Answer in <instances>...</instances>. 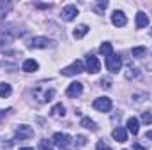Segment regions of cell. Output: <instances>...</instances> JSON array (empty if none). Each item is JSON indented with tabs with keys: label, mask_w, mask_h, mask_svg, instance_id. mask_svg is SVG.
<instances>
[{
	"label": "cell",
	"mask_w": 152,
	"mask_h": 150,
	"mask_svg": "<svg viewBox=\"0 0 152 150\" xmlns=\"http://www.w3.org/2000/svg\"><path fill=\"white\" fill-rule=\"evenodd\" d=\"M27 46L28 48H32V50H44V48H53L55 46V41H51V39L48 37H32L28 42H27Z\"/></svg>",
	"instance_id": "6da1fadb"
},
{
	"label": "cell",
	"mask_w": 152,
	"mask_h": 150,
	"mask_svg": "<svg viewBox=\"0 0 152 150\" xmlns=\"http://www.w3.org/2000/svg\"><path fill=\"white\" fill-rule=\"evenodd\" d=\"M120 67H122V60H120V57L117 55V53H112L110 57H106V69L110 71V73H118L120 71Z\"/></svg>",
	"instance_id": "7a4b0ae2"
},
{
	"label": "cell",
	"mask_w": 152,
	"mask_h": 150,
	"mask_svg": "<svg viewBox=\"0 0 152 150\" xmlns=\"http://www.w3.org/2000/svg\"><path fill=\"white\" fill-rule=\"evenodd\" d=\"M83 71H85L83 62L81 60H75L71 66H67V67L62 69V74L64 76H76V74H80V73H83Z\"/></svg>",
	"instance_id": "3957f363"
},
{
	"label": "cell",
	"mask_w": 152,
	"mask_h": 150,
	"mask_svg": "<svg viewBox=\"0 0 152 150\" xmlns=\"http://www.w3.org/2000/svg\"><path fill=\"white\" fill-rule=\"evenodd\" d=\"M92 106H94V110H97V111H110L112 110V99L110 97H97L94 103H92Z\"/></svg>",
	"instance_id": "277c9868"
},
{
	"label": "cell",
	"mask_w": 152,
	"mask_h": 150,
	"mask_svg": "<svg viewBox=\"0 0 152 150\" xmlns=\"http://www.w3.org/2000/svg\"><path fill=\"white\" fill-rule=\"evenodd\" d=\"M53 145L60 147V149H66L71 145V136L66 134V133H55L53 134Z\"/></svg>",
	"instance_id": "5b68a950"
},
{
	"label": "cell",
	"mask_w": 152,
	"mask_h": 150,
	"mask_svg": "<svg viewBox=\"0 0 152 150\" xmlns=\"http://www.w3.org/2000/svg\"><path fill=\"white\" fill-rule=\"evenodd\" d=\"M85 69H87L90 74H97V73H99V69H101V64H99L97 57L88 55V57H87V62H85Z\"/></svg>",
	"instance_id": "8992f818"
},
{
	"label": "cell",
	"mask_w": 152,
	"mask_h": 150,
	"mask_svg": "<svg viewBox=\"0 0 152 150\" xmlns=\"http://www.w3.org/2000/svg\"><path fill=\"white\" fill-rule=\"evenodd\" d=\"M60 16H62V20L64 21H73L76 16H78V7L76 5H66L64 9H62V12H60Z\"/></svg>",
	"instance_id": "52a82bcc"
},
{
	"label": "cell",
	"mask_w": 152,
	"mask_h": 150,
	"mask_svg": "<svg viewBox=\"0 0 152 150\" xmlns=\"http://www.w3.org/2000/svg\"><path fill=\"white\" fill-rule=\"evenodd\" d=\"M34 136V129L32 127H28V125H18L16 127V138H20V140H28V138H32Z\"/></svg>",
	"instance_id": "ba28073f"
},
{
	"label": "cell",
	"mask_w": 152,
	"mask_h": 150,
	"mask_svg": "<svg viewBox=\"0 0 152 150\" xmlns=\"http://www.w3.org/2000/svg\"><path fill=\"white\" fill-rule=\"evenodd\" d=\"M81 92H83V83H80V81L71 83L67 87V90H66L67 97H78V95H81Z\"/></svg>",
	"instance_id": "9c48e42d"
},
{
	"label": "cell",
	"mask_w": 152,
	"mask_h": 150,
	"mask_svg": "<svg viewBox=\"0 0 152 150\" xmlns=\"http://www.w3.org/2000/svg\"><path fill=\"white\" fill-rule=\"evenodd\" d=\"M112 23H113L115 27H124V25L127 23V18H126V14H124L122 11H113V14H112Z\"/></svg>",
	"instance_id": "30bf717a"
},
{
	"label": "cell",
	"mask_w": 152,
	"mask_h": 150,
	"mask_svg": "<svg viewBox=\"0 0 152 150\" xmlns=\"http://www.w3.org/2000/svg\"><path fill=\"white\" fill-rule=\"evenodd\" d=\"M112 136H113V140H117L118 143L127 141V131H126L124 127H115L113 133H112Z\"/></svg>",
	"instance_id": "8fae6325"
},
{
	"label": "cell",
	"mask_w": 152,
	"mask_h": 150,
	"mask_svg": "<svg viewBox=\"0 0 152 150\" xmlns=\"http://www.w3.org/2000/svg\"><path fill=\"white\" fill-rule=\"evenodd\" d=\"M126 127H127V131H129L131 134H138V133H140V122H138V118H134V117L127 118Z\"/></svg>",
	"instance_id": "7c38bea8"
},
{
	"label": "cell",
	"mask_w": 152,
	"mask_h": 150,
	"mask_svg": "<svg viewBox=\"0 0 152 150\" xmlns=\"http://www.w3.org/2000/svg\"><path fill=\"white\" fill-rule=\"evenodd\" d=\"M37 69H39V64L34 58H27V60L23 62V71H25V73H34V71H37Z\"/></svg>",
	"instance_id": "4fadbf2b"
},
{
	"label": "cell",
	"mask_w": 152,
	"mask_h": 150,
	"mask_svg": "<svg viewBox=\"0 0 152 150\" xmlns=\"http://www.w3.org/2000/svg\"><path fill=\"white\" fill-rule=\"evenodd\" d=\"M147 25H149V16L140 11V12L136 14V28H145Z\"/></svg>",
	"instance_id": "5bb4252c"
},
{
	"label": "cell",
	"mask_w": 152,
	"mask_h": 150,
	"mask_svg": "<svg viewBox=\"0 0 152 150\" xmlns=\"http://www.w3.org/2000/svg\"><path fill=\"white\" fill-rule=\"evenodd\" d=\"M81 127H85V129H88V131H97V124L94 122V120H90V118H81Z\"/></svg>",
	"instance_id": "9a60e30c"
},
{
	"label": "cell",
	"mask_w": 152,
	"mask_h": 150,
	"mask_svg": "<svg viewBox=\"0 0 152 150\" xmlns=\"http://www.w3.org/2000/svg\"><path fill=\"white\" fill-rule=\"evenodd\" d=\"M87 32H88V27H87V25H80V27L75 28L73 36H75V39H81L83 36H87Z\"/></svg>",
	"instance_id": "2e32d148"
},
{
	"label": "cell",
	"mask_w": 152,
	"mask_h": 150,
	"mask_svg": "<svg viewBox=\"0 0 152 150\" xmlns=\"http://www.w3.org/2000/svg\"><path fill=\"white\" fill-rule=\"evenodd\" d=\"M51 115H53V117H64V115H66V108L62 106V103H58V104H55V106L51 108Z\"/></svg>",
	"instance_id": "e0dca14e"
},
{
	"label": "cell",
	"mask_w": 152,
	"mask_h": 150,
	"mask_svg": "<svg viewBox=\"0 0 152 150\" xmlns=\"http://www.w3.org/2000/svg\"><path fill=\"white\" fill-rule=\"evenodd\" d=\"M131 53H133V57L142 58V57L147 53V48H145V46H136V48H133V50H131Z\"/></svg>",
	"instance_id": "ac0fdd59"
},
{
	"label": "cell",
	"mask_w": 152,
	"mask_h": 150,
	"mask_svg": "<svg viewBox=\"0 0 152 150\" xmlns=\"http://www.w3.org/2000/svg\"><path fill=\"white\" fill-rule=\"evenodd\" d=\"M11 7H12V4L11 2H0V20L11 11Z\"/></svg>",
	"instance_id": "d6986e66"
},
{
	"label": "cell",
	"mask_w": 152,
	"mask_h": 150,
	"mask_svg": "<svg viewBox=\"0 0 152 150\" xmlns=\"http://www.w3.org/2000/svg\"><path fill=\"white\" fill-rule=\"evenodd\" d=\"M99 53L104 55V57H110V55H112V44H110V42H103L101 48H99Z\"/></svg>",
	"instance_id": "ffe728a7"
},
{
	"label": "cell",
	"mask_w": 152,
	"mask_h": 150,
	"mask_svg": "<svg viewBox=\"0 0 152 150\" xmlns=\"http://www.w3.org/2000/svg\"><path fill=\"white\" fill-rule=\"evenodd\" d=\"M11 85L9 83H0V97H7V95H11Z\"/></svg>",
	"instance_id": "44dd1931"
},
{
	"label": "cell",
	"mask_w": 152,
	"mask_h": 150,
	"mask_svg": "<svg viewBox=\"0 0 152 150\" xmlns=\"http://www.w3.org/2000/svg\"><path fill=\"white\" fill-rule=\"evenodd\" d=\"M39 150H53V141H50V140H41V141H39Z\"/></svg>",
	"instance_id": "7402d4cb"
},
{
	"label": "cell",
	"mask_w": 152,
	"mask_h": 150,
	"mask_svg": "<svg viewBox=\"0 0 152 150\" xmlns=\"http://www.w3.org/2000/svg\"><path fill=\"white\" fill-rule=\"evenodd\" d=\"M138 76H140L138 69H133V67H129L127 73H126V78H127V79H133V78H138Z\"/></svg>",
	"instance_id": "603a6c76"
},
{
	"label": "cell",
	"mask_w": 152,
	"mask_h": 150,
	"mask_svg": "<svg viewBox=\"0 0 152 150\" xmlns=\"http://www.w3.org/2000/svg\"><path fill=\"white\" fill-rule=\"evenodd\" d=\"M106 7H108V2H106V0H99V4H97V12H103Z\"/></svg>",
	"instance_id": "cb8c5ba5"
},
{
	"label": "cell",
	"mask_w": 152,
	"mask_h": 150,
	"mask_svg": "<svg viewBox=\"0 0 152 150\" xmlns=\"http://www.w3.org/2000/svg\"><path fill=\"white\" fill-rule=\"evenodd\" d=\"M96 150H112V149H110V145H106L104 141H97V145H96Z\"/></svg>",
	"instance_id": "d4e9b609"
},
{
	"label": "cell",
	"mask_w": 152,
	"mask_h": 150,
	"mask_svg": "<svg viewBox=\"0 0 152 150\" xmlns=\"http://www.w3.org/2000/svg\"><path fill=\"white\" fill-rule=\"evenodd\" d=\"M101 87L110 88V87H112V79H110V78H103V79H101Z\"/></svg>",
	"instance_id": "484cf974"
},
{
	"label": "cell",
	"mask_w": 152,
	"mask_h": 150,
	"mask_svg": "<svg viewBox=\"0 0 152 150\" xmlns=\"http://www.w3.org/2000/svg\"><path fill=\"white\" fill-rule=\"evenodd\" d=\"M85 143H87V138L85 136H76V145L78 147H83Z\"/></svg>",
	"instance_id": "4316f807"
},
{
	"label": "cell",
	"mask_w": 152,
	"mask_h": 150,
	"mask_svg": "<svg viewBox=\"0 0 152 150\" xmlns=\"http://www.w3.org/2000/svg\"><path fill=\"white\" fill-rule=\"evenodd\" d=\"M142 120H143L145 124H152V115L151 113H143V115H142Z\"/></svg>",
	"instance_id": "83f0119b"
},
{
	"label": "cell",
	"mask_w": 152,
	"mask_h": 150,
	"mask_svg": "<svg viewBox=\"0 0 152 150\" xmlns=\"http://www.w3.org/2000/svg\"><path fill=\"white\" fill-rule=\"evenodd\" d=\"M133 150H147V149H143L140 143H134V145H133Z\"/></svg>",
	"instance_id": "f1b7e54d"
},
{
	"label": "cell",
	"mask_w": 152,
	"mask_h": 150,
	"mask_svg": "<svg viewBox=\"0 0 152 150\" xmlns=\"http://www.w3.org/2000/svg\"><path fill=\"white\" fill-rule=\"evenodd\" d=\"M11 111V110H2V111H0V118H2V117H4V115H7V113Z\"/></svg>",
	"instance_id": "f546056e"
},
{
	"label": "cell",
	"mask_w": 152,
	"mask_h": 150,
	"mask_svg": "<svg viewBox=\"0 0 152 150\" xmlns=\"http://www.w3.org/2000/svg\"><path fill=\"white\" fill-rule=\"evenodd\" d=\"M147 138H149V140H152V131H149V133L145 134V140H147Z\"/></svg>",
	"instance_id": "4dcf8cb0"
},
{
	"label": "cell",
	"mask_w": 152,
	"mask_h": 150,
	"mask_svg": "<svg viewBox=\"0 0 152 150\" xmlns=\"http://www.w3.org/2000/svg\"><path fill=\"white\" fill-rule=\"evenodd\" d=\"M20 150H34V149H30V147H23V149H20Z\"/></svg>",
	"instance_id": "1f68e13d"
},
{
	"label": "cell",
	"mask_w": 152,
	"mask_h": 150,
	"mask_svg": "<svg viewBox=\"0 0 152 150\" xmlns=\"http://www.w3.org/2000/svg\"><path fill=\"white\" fill-rule=\"evenodd\" d=\"M151 36H152V28H151Z\"/></svg>",
	"instance_id": "d6a6232c"
}]
</instances>
